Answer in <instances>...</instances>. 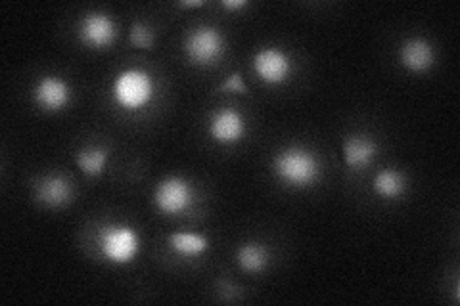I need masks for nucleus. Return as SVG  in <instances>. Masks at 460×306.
I'll return each instance as SVG.
<instances>
[{
    "label": "nucleus",
    "mask_w": 460,
    "mask_h": 306,
    "mask_svg": "<svg viewBox=\"0 0 460 306\" xmlns=\"http://www.w3.org/2000/svg\"><path fill=\"white\" fill-rule=\"evenodd\" d=\"M272 172L275 177L292 188H309L321 174V163L311 150L301 145H290L280 150L272 159Z\"/></svg>",
    "instance_id": "f257e3e1"
},
{
    "label": "nucleus",
    "mask_w": 460,
    "mask_h": 306,
    "mask_svg": "<svg viewBox=\"0 0 460 306\" xmlns=\"http://www.w3.org/2000/svg\"><path fill=\"white\" fill-rule=\"evenodd\" d=\"M154 35L150 31L148 25H144L142 22H135L128 29V45L138 50H146L150 52L154 48Z\"/></svg>",
    "instance_id": "f3484780"
},
{
    "label": "nucleus",
    "mask_w": 460,
    "mask_h": 306,
    "mask_svg": "<svg viewBox=\"0 0 460 306\" xmlns=\"http://www.w3.org/2000/svg\"><path fill=\"white\" fill-rule=\"evenodd\" d=\"M219 92H234V94H248V86L242 79V73L234 71L233 75L226 77V81L217 89Z\"/></svg>",
    "instance_id": "a211bd4d"
},
{
    "label": "nucleus",
    "mask_w": 460,
    "mask_h": 306,
    "mask_svg": "<svg viewBox=\"0 0 460 306\" xmlns=\"http://www.w3.org/2000/svg\"><path fill=\"white\" fill-rule=\"evenodd\" d=\"M110 159V152L102 145H89L75 153L77 169L89 179H96L106 170V163Z\"/></svg>",
    "instance_id": "dca6fc26"
},
{
    "label": "nucleus",
    "mask_w": 460,
    "mask_h": 306,
    "mask_svg": "<svg viewBox=\"0 0 460 306\" xmlns=\"http://www.w3.org/2000/svg\"><path fill=\"white\" fill-rule=\"evenodd\" d=\"M113 101L125 111H138L154 98V81L148 71L138 67L123 69L111 83Z\"/></svg>",
    "instance_id": "f03ea898"
},
{
    "label": "nucleus",
    "mask_w": 460,
    "mask_h": 306,
    "mask_svg": "<svg viewBox=\"0 0 460 306\" xmlns=\"http://www.w3.org/2000/svg\"><path fill=\"white\" fill-rule=\"evenodd\" d=\"M74 196V189L71 184L60 177V174H49V177H42L35 184V197L39 203L50 209H60L66 207Z\"/></svg>",
    "instance_id": "9b49d317"
},
{
    "label": "nucleus",
    "mask_w": 460,
    "mask_h": 306,
    "mask_svg": "<svg viewBox=\"0 0 460 306\" xmlns=\"http://www.w3.org/2000/svg\"><path fill=\"white\" fill-rule=\"evenodd\" d=\"M79 39L86 47L102 50L110 48L118 39V25L104 12H91L81 20Z\"/></svg>",
    "instance_id": "0eeeda50"
},
{
    "label": "nucleus",
    "mask_w": 460,
    "mask_h": 306,
    "mask_svg": "<svg viewBox=\"0 0 460 306\" xmlns=\"http://www.w3.org/2000/svg\"><path fill=\"white\" fill-rule=\"evenodd\" d=\"M167 243L172 253L184 258L201 257L209 249V240L204 234H196V232H172L167 238Z\"/></svg>",
    "instance_id": "4468645a"
},
{
    "label": "nucleus",
    "mask_w": 460,
    "mask_h": 306,
    "mask_svg": "<svg viewBox=\"0 0 460 306\" xmlns=\"http://www.w3.org/2000/svg\"><path fill=\"white\" fill-rule=\"evenodd\" d=\"M208 133L213 142L221 145H233L243 138L246 133V121L242 113L234 108H223L211 115L208 123Z\"/></svg>",
    "instance_id": "1a4fd4ad"
},
{
    "label": "nucleus",
    "mask_w": 460,
    "mask_h": 306,
    "mask_svg": "<svg viewBox=\"0 0 460 306\" xmlns=\"http://www.w3.org/2000/svg\"><path fill=\"white\" fill-rule=\"evenodd\" d=\"M181 8H199L204 6V0H190V3H181Z\"/></svg>",
    "instance_id": "aec40b11"
},
{
    "label": "nucleus",
    "mask_w": 460,
    "mask_h": 306,
    "mask_svg": "<svg viewBox=\"0 0 460 306\" xmlns=\"http://www.w3.org/2000/svg\"><path fill=\"white\" fill-rule=\"evenodd\" d=\"M98 247L102 257L115 267L131 265L140 251L137 230L127 224H108L98 234Z\"/></svg>",
    "instance_id": "7ed1b4c3"
},
{
    "label": "nucleus",
    "mask_w": 460,
    "mask_h": 306,
    "mask_svg": "<svg viewBox=\"0 0 460 306\" xmlns=\"http://www.w3.org/2000/svg\"><path fill=\"white\" fill-rule=\"evenodd\" d=\"M292 69H294L292 57L279 47L261 48L253 54L255 75L269 86H279L286 83L290 79Z\"/></svg>",
    "instance_id": "423d86ee"
},
{
    "label": "nucleus",
    "mask_w": 460,
    "mask_h": 306,
    "mask_svg": "<svg viewBox=\"0 0 460 306\" xmlns=\"http://www.w3.org/2000/svg\"><path fill=\"white\" fill-rule=\"evenodd\" d=\"M248 6H250L248 0H225L223 3V8H226V10H242Z\"/></svg>",
    "instance_id": "6ab92c4d"
},
{
    "label": "nucleus",
    "mask_w": 460,
    "mask_h": 306,
    "mask_svg": "<svg viewBox=\"0 0 460 306\" xmlns=\"http://www.w3.org/2000/svg\"><path fill=\"white\" fill-rule=\"evenodd\" d=\"M192 203L194 188L189 180L179 177V174H171V177L155 184L154 205L164 214H182L192 207Z\"/></svg>",
    "instance_id": "39448f33"
},
{
    "label": "nucleus",
    "mask_w": 460,
    "mask_h": 306,
    "mask_svg": "<svg viewBox=\"0 0 460 306\" xmlns=\"http://www.w3.org/2000/svg\"><path fill=\"white\" fill-rule=\"evenodd\" d=\"M378 155V144L372 136L355 135L343 140V162L349 169L361 170Z\"/></svg>",
    "instance_id": "f8f14e48"
},
{
    "label": "nucleus",
    "mask_w": 460,
    "mask_h": 306,
    "mask_svg": "<svg viewBox=\"0 0 460 306\" xmlns=\"http://www.w3.org/2000/svg\"><path fill=\"white\" fill-rule=\"evenodd\" d=\"M269 249L263 243L257 241H248L242 243L236 249V262L238 267L248 272V274H259L263 272L269 265Z\"/></svg>",
    "instance_id": "2eb2a0df"
},
{
    "label": "nucleus",
    "mask_w": 460,
    "mask_h": 306,
    "mask_svg": "<svg viewBox=\"0 0 460 306\" xmlns=\"http://www.w3.org/2000/svg\"><path fill=\"white\" fill-rule=\"evenodd\" d=\"M407 189V174L397 169H384L372 180V192L382 199H397Z\"/></svg>",
    "instance_id": "ddd939ff"
},
{
    "label": "nucleus",
    "mask_w": 460,
    "mask_h": 306,
    "mask_svg": "<svg viewBox=\"0 0 460 306\" xmlns=\"http://www.w3.org/2000/svg\"><path fill=\"white\" fill-rule=\"evenodd\" d=\"M33 101L47 113L64 111L71 104V86L60 77H40L33 89Z\"/></svg>",
    "instance_id": "6e6552de"
},
{
    "label": "nucleus",
    "mask_w": 460,
    "mask_h": 306,
    "mask_svg": "<svg viewBox=\"0 0 460 306\" xmlns=\"http://www.w3.org/2000/svg\"><path fill=\"white\" fill-rule=\"evenodd\" d=\"M399 64L411 73H426L436 64V48L424 37H411L399 47Z\"/></svg>",
    "instance_id": "9d476101"
},
{
    "label": "nucleus",
    "mask_w": 460,
    "mask_h": 306,
    "mask_svg": "<svg viewBox=\"0 0 460 306\" xmlns=\"http://www.w3.org/2000/svg\"><path fill=\"white\" fill-rule=\"evenodd\" d=\"M182 50L189 57V62L199 67L213 66L221 60L225 54V37L219 29L201 25L190 31L184 39Z\"/></svg>",
    "instance_id": "20e7f679"
}]
</instances>
